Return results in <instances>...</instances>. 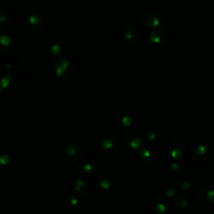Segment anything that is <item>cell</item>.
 Segmentation results:
<instances>
[{"instance_id": "6da1fadb", "label": "cell", "mask_w": 214, "mask_h": 214, "mask_svg": "<svg viewBox=\"0 0 214 214\" xmlns=\"http://www.w3.org/2000/svg\"><path fill=\"white\" fill-rule=\"evenodd\" d=\"M121 143L127 149L131 151H135L141 147L143 143V139L141 133L135 130H126L121 136Z\"/></svg>"}, {"instance_id": "7a4b0ae2", "label": "cell", "mask_w": 214, "mask_h": 214, "mask_svg": "<svg viewBox=\"0 0 214 214\" xmlns=\"http://www.w3.org/2000/svg\"><path fill=\"white\" fill-rule=\"evenodd\" d=\"M84 152L82 147L77 143L68 144L65 148V155L70 161L79 160L83 156Z\"/></svg>"}, {"instance_id": "3957f363", "label": "cell", "mask_w": 214, "mask_h": 214, "mask_svg": "<svg viewBox=\"0 0 214 214\" xmlns=\"http://www.w3.org/2000/svg\"><path fill=\"white\" fill-rule=\"evenodd\" d=\"M91 188V182L86 177H79L74 183V189L77 193L85 195L90 192Z\"/></svg>"}, {"instance_id": "277c9868", "label": "cell", "mask_w": 214, "mask_h": 214, "mask_svg": "<svg viewBox=\"0 0 214 214\" xmlns=\"http://www.w3.org/2000/svg\"><path fill=\"white\" fill-rule=\"evenodd\" d=\"M97 163L92 158H84L79 160V162L76 165V168L79 172L82 173H90L92 172L96 168Z\"/></svg>"}, {"instance_id": "5b68a950", "label": "cell", "mask_w": 214, "mask_h": 214, "mask_svg": "<svg viewBox=\"0 0 214 214\" xmlns=\"http://www.w3.org/2000/svg\"><path fill=\"white\" fill-rule=\"evenodd\" d=\"M97 180H98L99 183L102 188L105 189V190H108L113 186L114 182H115V178L110 172L102 171L99 173Z\"/></svg>"}, {"instance_id": "8992f818", "label": "cell", "mask_w": 214, "mask_h": 214, "mask_svg": "<svg viewBox=\"0 0 214 214\" xmlns=\"http://www.w3.org/2000/svg\"><path fill=\"white\" fill-rule=\"evenodd\" d=\"M194 183V178L192 175L189 172H184L178 178V186L181 190L183 191H188L189 189L192 188V185Z\"/></svg>"}, {"instance_id": "52a82bcc", "label": "cell", "mask_w": 214, "mask_h": 214, "mask_svg": "<svg viewBox=\"0 0 214 214\" xmlns=\"http://www.w3.org/2000/svg\"><path fill=\"white\" fill-rule=\"evenodd\" d=\"M191 157L192 160L196 161H203L206 159L207 156V150L203 145L196 144L193 145L191 150Z\"/></svg>"}, {"instance_id": "ba28073f", "label": "cell", "mask_w": 214, "mask_h": 214, "mask_svg": "<svg viewBox=\"0 0 214 214\" xmlns=\"http://www.w3.org/2000/svg\"><path fill=\"white\" fill-rule=\"evenodd\" d=\"M136 159L144 164H151L153 162L155 159V156L153 155L152 152H150L147 149H141L138 150L137 152H134Z\"/></svg>"}, {"instance_id": "9c48e42d", "label": "cell", "mask_w": 214, "mask_h": 214, "mask_svg": "<svg viewBox=\"0 0 214 214\" xmlns=\"http://www.w3.org/2000/svg\"><path fill=\"white\" fill-rule=\"evenodd\" d=\"M160 134L158 130L156 129H150L147 131L146 135H145V141L147 144H154L156 141H159Z\"/></svg>"}, {"instance_id": "30bf717a", "label": "cell", "mask_w": 214, "mask_h": 214, "mask_svg": "<svg viewBox=\"0 0 214 214\" xmlns=\"http://www.w3.org/2000/svg\"><path fill=\"white\" fill-rule=\"evenodd\" d=\"M101 147L103 152H106L108 154H112L114 152H116L117 149L116 143L110 138H105L101 144Z\"/></svg>"}, {"instance_id": "8fae6325", "label": "cell", "mask_w": 214, "mask_h": 214, "mask_svg": "<svg viewBox=\"0 0 214 214\" xmlns=\"http://www.w3.org/2000/svg\"><path fill=\"white\" fill-rule=\"evenodd\" d=\"M116 122L118 126H130L132 123V117L131 116H126L124 112H121L116 116Z\"/></svg>"}, {"instance_id": "7c38bea8", "label": "cell", "mask_w": 214, "mask_h": 214, "mask_svg": "<svg viewBox=\"0 0 214 214\" xmlns=\"http://www.w3.org/2000/svg\"><path fill=\"white\" fill-rule=\"evenodd\" d=\"M197 200H198V202L202 205L205 206V207H211V206L214 205V203H212L211 201L208 199V196H207V190L206 189H203V190L199 191L198 193H197Z\"/></svg>"}, {"instance_id": "4fadbf2b", "label": "cell", "mask_w": 214, "mask_h": 214, "mask_svg": "<svg viewBox=\"0 0 214 214\" xmlns=\"http://www.w3.org/2000/svg\"><path fill=\"white\" fill-rule=\"evenodd\" d=\"M173 149H180L184 152L185 151L184 142L179 138H173L168 145V151L170 152Z\"/></svg>"}, {"instance_id": "5bb4252c", "label": "cell", "mask_w": 214, "mask_h": 214, "mask_svg": "<svg viewBox=\"0 0 214 214\" xmlns=\"http://www.w3.org/2000/svg\"><path fill=\"white\" fill-rule=\"evenodd\" d=\"M64 203L67 207H74L78 204V198L72 192H69L64 197Z\"/></svg>"}, {"instance_id": "9a60e30c", "label": "cell", "mask_w": 214, "mask_h": 214, "mask_svg": "<svg viewBox=\"0 0 214 214\" xmlns=\"http://www.w3.org/2000/svg\"><path fill=\"white\" fill-rule=\"evenodd\" d=\"M174 205L177 209L182 210V209L185 208L186 206L187 205V202H186L185 197H183L182 195H178V196H177V197L175 198Z\"/></svg>"}, {"instance_id": "2e32d148", "label": "cell", "mask_w": 214, "mask_h": 214, "mask_svg": "<svg viewBox=\"0 0 214 214\" xmlns=\"http://www.w3.org/2000/svg\"><path fill=\"white\" fill-rule=\"evenodd\" d=\"M157 201V200H156ZM168 204V202L164 198L163 202H161V203H160V202H158L157 201V203H154V206H155V208L156 210V212H159V213H162V212H164L166 211V205Z\"/></svg>"}, {"instance_id": "e0dca14e", "label": "cell", "mask_w": 214, "mask_h": 214, "mask_svg": "<svg viewBox=\"0 0 214 214\" xmlns=\"http://www.w3.org/2000/svg\"><path fill=\"white\" fill-rule=\"evenodd\" d=\"M68 65H69L68 60H66V59L63 60L62 62H61V64H60V65H59V67H58V69H57V71H56L57 75L60 76V77L64 76V74H65V71H66V69H67L68 67Z\"/></svg>"}, {"instance_id": "ac0fdd59", "label": "cell", "mask_w": 214, "mask_h": 214, "mask_svg": "<svg viewBox=\"0 0 214 214\" xmlns=\"http://www.w3.org/2000/svg\"><path fill=\"white\" fill-rule=\"evenodd\" d=\"M124 36L127 40L131 41L133 39V30L131 26H127L126 28H125L124 31Z\"/></svg>"}, {"instance_id": "d6986e66", "label": "cell", "mask_w": 214, "mask_h": 214, "mask_svg": "<svg viewBox=\"0 0 214 214\" xmlns=\"http://www.w3.org/2000/svg\"><path fill=\"white\" fill-rule=\"evenodd\" d=\"M150 40H152L153 43H160V34H158L157 31L155 30V31H152V33H150Z\"/></svg>"}, {"instance_id": "ffe728a7", "label": "cell", "mask_w": 214, "mask_h": 214, "mask_svg": "<svg viewBox=\"0 0 214 214\" xmlns=\"http://www.w3.org/2000/svg\"><path fill=\"white\" fill-rule=\"evenodd\" d=\"M9 83H10V77L9 75H4L1 79V82H0V86L2 89H5L9 86Z\"/></svg>"}, {"instance_id": "44dd1931", "label": "cell", "mask_w": 214, "mask_h": 214, "mask_svg": "<svg viewBox=\"0 0 214 214\" xmlns=\"http://www.w3.org/2000/svg\"><path fill=\"white\" fill-rule=\"evenodd\" d=\"M9 156L8 154H3L0 156V163L3 166H5L9 163Z\"/></svg>"}, {"instance_id": "7402d4cb", "label": "cell", "mask_w": 214, "mask_h": 214, "mask_svg": "<svg viewBox=\"0 0 214 214\" xmlns=\"http://www.w3.org/2000/svg\"><path fill=\"white\" fill-rule=\"evenodd\" d=\"M0 41L3 45H9L10 43V39L7 36H2L0 38Z\"/></svg>"}, {"instance_id": "603a6c76", "label": "cell", "mask_w": 214, "mask_h": 214, "mask_svg": "<svg viewBox=\"0 0 214 214\" xmlns=\"http://www.w3.org/2000/svg\"><path fill=\"white\" fill-rule=\"evenodd\" d=\"M29 20H30V22H31L32 24H38V23L40 22V19L37 17V16H31L30 19H29Z\"/></svg>"}, {"instance_id": "cb8c5ba5", "label": "cell", "mask_w": 214, "mask_h": 214, "mask_svg": "<svg viewBox=\"0 0 214 214\" xmlns=\"http://www.w3.org/2000/svg\"><path fill=\"white\" fill-rule=\"evenodd\" d=\"M52 51H53L54 54H58L59 51V45H54L53 48H52Z\"/></svg>"}, {"instance_id": "d4e9b609", "label": "cell", "mask_w": 214, "mask_h": 214, "mask_svg": "<svg viewBox=\"0 0 214 214\" xmlns=\"http://www.w3.org/2000/svg\"><path fill=\"white\" fill-rule=\"evenodd\" d=\"M212 186H214V177H213V178L212 179Z\"/></svg>"}, {"instance_id": "484cf974", "label": "cell", "mask_w": 214, "mask_h": 214, "mask_svg": "<svg viewBox=\"0 0 214 214\" xmlns=\"http://www.w3.org/2000/svg\"><path fill=\"white\" fill-rule=\"evenodd\" d=\"M212 214H214V211H213V212H212Z\"/></svg>"}]
</instances>
